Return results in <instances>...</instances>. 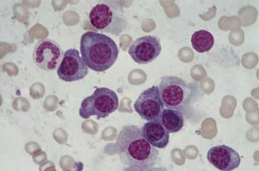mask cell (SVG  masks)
<instances>
[{
  "label": "cell",
  "instance_id": "4",
  "mask_svg": "<svg viewBox=\"0 0 259 171\" xmlns=\"http://www.w3.org/2000/svg\"><path fill=\"white\" fill-rule=\"evenodd\" d=\"M89 19L100 32L119 36L127 27L123 6L117 0L100 1L91 10Z\"/></svg>",
  "mask_w": 259,
  "mask_h": 171
},
{
  "label": "cell",
  "instance_id": "1",
  "mask_svg": "<svg viewBox=\"0 0 259 171\" xmlns=\"http://www.w3.org/2000/svg\"><path fill=\"white\" fill-rule=\"evenodd\" d=\"M105 153L118 155L124 170H151L157 165L160 152L144 138L138 126L122 127L115 144H108Z\"/></svg>",
  "mask_w": 259,
  "mask_h": 171
},
{
  "label": "cell",
  "instance_id": "5",
  "mask_svg": "<svg viewBox=\"0 0 259 171\" xmlns=\"http://www.w3.org/2000/svg\"><path fill=\"white\" fill-rule=\"evenodd\" d=\"M118 97L115 92L108 88H97L91 96L82 101L79 115L83 119L96 116L99 120L109 116L118 108Z\"/></svg>",
  "mask_w": 259,
  "mask_h": 171
},
{
  "label": "cell",
  "instance_id": "7",
  "mask_svg": "<svg viewBox=\"0 0 259 171\" xmlns=\"http://www.w3.org/2000/svg\"><path fill=\"white\" fill-rule=\"evenodd\" d=\"M134 108L141 118L148 122H161L164 109L157 86H152L142 92L136 100Z\"/></svg>",
  "mask_w": 259,
  "mask_h": 171
},
{
  "label": "cell",
  "instance_id": "12",
  "mask_svg": "<svg viewBox=\"0 0 259 171\" xmlns=\"http://www.w3.org/2000/svg\"><path fill=\"white\" fill-rule=\"evenodd\" d=\"M161 123L169 133H176L182 130L185 119L181 112L170 109H163Z\"/></svg>",
  "mask_w": 259,
  "mask_h": 171
},
{
  "label": "cell",
  "instance_id": "10",
  "mask_svg": "<svg viewBox=\"0 0 259 171\" xmlns=\"http://www.w3.org/2000/svg\"><path fill=\"white\" fill-rule=\"evenodd\" d=\"M207 159L217 169L222 171L237 169L241 163L240 156L237 151L225 145L211 148L207 153Z\"/></svg>",
  "mask_w": 259,
  "mask_h": 171
},
{
  "label": "cell",
  "instance_id": "13",
  "mask_svg": "<svg viewBox=\"0 0 259 171\" xmlns=\"http://www.w3.org/2000/svg\"><path fill=\"white\" fill-rule=\"evenodd\" d=\"M191 44L196 52L203 53L209 52L215 44L212 34L205 30L195 32L191 36Z\"/></svg>",
  "mask_w": 259,
  "mask_h": 171
},
{
  "label": "cell",
  "instance_id": "2",
  "mask_svg": "<svg viewBox=\"0 0 259 171\" xmlns=\"http://www.w3.org/2000/svg\"><path fill=\"white\" fill-rule=\"evenodd\" d=\"M80 54L83 62L96 72H104L115 63L119 50L110 36L88 31L80 38Z\"/></svg>",
  "mask_w": 259,
  "mask_h": 171
},
{
  "label": "cell",
  "instance_id": "9",
  "mask_svg": "<svg viewBox=\"0 0 259 171\" xmlns=\"http://www.w3.org/2000/svg\"><path fill=\"white\" fill-rule=\"evenodd\" d=\"M161 46L157 36H142L131 45L128 53L136 63L146 64L152 62L160 55Z\"/></svg>",
  "mask_w": 259,
  "mask_h": 171
},
{
  "label": "cell",
  "instance_id": "3",
  "mask_svg": "<svg viewBox=\"0 0 259 171\" xmlns=\"http://www.w3.org/2000/svg\"><path fill=\"white\" fill-rule=\"evenodd\" d=\"M158 88L164 106L182 114L189 110L197 95L196 86L177 76L161 77Z\"/></svg>",
  "mask_w": 259,
  "mask_h": 171
},
{
  "label": "cell",
  "instance_id": "11",
  "mask_svg": "<svg viewBox=\"0 0 259 171\" xmlns=\"http://www.w3.org/2000/svg\"><path fill=\"white\" fill-rule=\"evenodd\" d=\"M141 133L145 139L153 147L164 148L168 145L169 133L160 122H148L141 128Z\"/></svg>",
  "mask_w": 259,
  "mask_h": 171
},
{
  "label": "cell",
  "instance_id": "6",
  "mask_svg": "<svg viewBox=\"0 0 259 171\" xmlns=\"http://www.w3.org/2000/svg\"><path fill=\"white\" fill-rule=\"evenodd\" d=\"M62 49L57 42L44 39L37 42L33 52V60L38 68L47 72L54 71L63 60Z\"/></svg>",
  "mask_w": 259,
  "mask_h": 171
},
{
  "label": "cell",
  "instance_id": "8",
  "mask_svg": "<svg viewBox=\"0 0 259 171\" xmlns=\"http://www.w3.org/2000/svg\"><path fill=\"white\" fill-rule=\"evenodd\" d=\"M88 72V67L80 57L79 52L74 49L65 53L57 70L60 79L67 82L81 80L87 76Z\"/></svg>",
  "mask_w": 259,
  "mask_h": 171
}]
</instances>
